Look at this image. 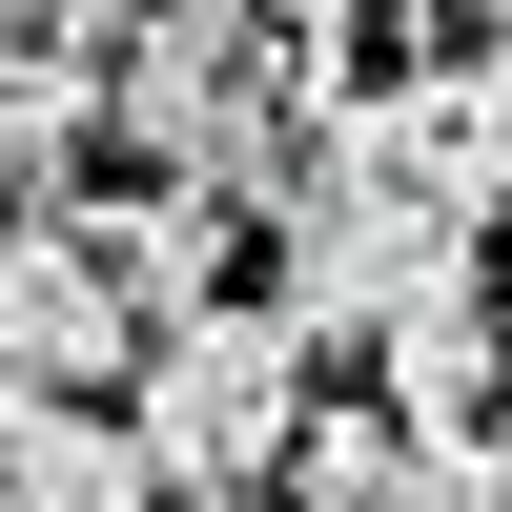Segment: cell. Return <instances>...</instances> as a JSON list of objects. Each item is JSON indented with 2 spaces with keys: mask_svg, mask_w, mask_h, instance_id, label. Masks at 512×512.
<instances>
[{
  "mask_svg": "<svg viewBox=\"0 0 512 512\" xmlns=\"http://www.w3.org/2000/svg\"><path fill=\"white\" fill-rule=\"evenodd\" d=\"M267 512H451V451H410L390 410H308V451H287Z\"/></svg>",
  "mask_w": 512,
  "mask_h": 512,
  "instance_id": "obj_9",
  "label": "cell"
},
{
  "mask_svg": "<svg viewBox=\"0 0 512 512\" xmlns=\"http://www.w3.org/2000/svg\"><path fill=\"white\" fill-rule=\"evenodd\" d=\"M369 410H390L410 451H492L512 431V308H431L369 349Z\"/></svg>",
  "mask_w": 512,
  "mask_h": 512,
  "instance_id": "obj_7",
  "label": "cell"
},
{
  "mask_svg": "<svg viewBox=\"0 0 512 512\" xmlns=\"http://www.w3.org/2000/svg\"><path fill=\"white\" fill-rule=\"evenodd\" d=\"M472 246H492V226H451L431 164H410V123L369 103V123H328V144L287 164V205H267V308L308 328V369H328V349H390V328H431V308H492Z\"/></svg>",
  "mask_w": 512,
  "mask_h": 512,
  "instance_id": "obj_1",
  "label": "cell"
},
{
  "mask_svg": "<svg viewBox=\"0 0 512 512\" xmlns=\"http://www.w3.org/2000/svg\"><path fill=\"white\" fill-rule=\"evenodd\" d=\"M123 123V21H0V226H82V144Z\"/></svg>",
  "mask_w": 512,
  "mask_h": 512,
  "instance_id": "obj_5",
  "label": "cell"
},
{
  "mask_svg": "<svg viewBox=\"0 0 512 512\" xmlns=\"http://www.w3.org/2000/svg\"><path fill=\"white\" fill-rule=\"evenodd\" d=\"M308 410H328V390H308V328H287V308H205V328H164V349H144L123 431H144L164 512H246V492H287Z\"/></svg>",
  "mask_w": 512,
  "mask_h": 512,
  "instance_id": "obj_3",
  "label": "cell"
},
{
  "mask_svg": "<svg viewBox=\"0 0 512 512\" xmlns=\"http://www.w3.org/2000/svg\"><path fill=\"white\" fill-rule=\"evenodd\" d=\"M82 246H103V287L144 308V349L205 328V308H246V205H205V185H103Z\"/></svg>",
  "mask_w": 512,
  "mask_h": 512,
  "instance_id": "obj_6",
  "label": "cell"
},
{
  "mask_svg": "<svg viewBox=\"0 0 512 512\" xmlns=\"http://www.w3.org/2000/svg\"><path fill=\"white\" fill-rule=\"evenodd\" d=\"M451 512H512V431H492V451H451Z\"/></svg>",
  "mask_w": 512,
  "mask_h": 512,
  "instance_id": "obj_11",
  "label": "cell"
},
{
  "mask_svg": "<svg viewBox=\"0 0 512 512\" xmlns=\"http://www.w3.org/2000/svg\"><path fill=\"white\" fill-rule=\"evenodd\" d=\"M451 103H472V144H492V205H512V21H472V62H451Z\"/></svg>",
  "mask_w": 512,
  "mask_h": 512,
  "instance_id": "obj_10",
  "label": "cell"
},
{
  "mask_svg": "<svg viewBox=\"0 0 512 512\" xmlns=\"http://www.w3.org/2000/svg\"><path fill=\"white\" fill-rule=\"evenodd\" d=\"M246 512H267V492H246Z\"/></svg>",
  "mask_w": 512,
  "mask_h": 512,
  "instance_id": "obj_12",
  "label": "cell"
},
{
  "mask_svg": "<svg viewBox=\"0 0 512 512\" xmlns=\"http://www.w3.org/2000/svg\"><path fill=\"white\" fill-rule=\"evenodd\" d=\"M144 185H205V205H246L267 226L287 205V164L328 144L308 123V82H287V21H246V0H185V21H123V123H103Z\"/></svg>",
  "mask_w": 512,
  "mask_h": 512,
  "instance_id": "obj_2",
  "label": "cell"
},
{
  "mask_svg": "<svg viewBox=\"0 0 512 512\" xmlns=\"http://www.w3.org/2000/svg\"><path fill=\"white\" fill-rule=\"evenodd\" d=\"M144 390V308L103 287L82 226H0V410H123Z\"/></svg>",
  "mask_w": 512,
  "mask_h": 512,
  "instance_id": "obj_4",
  "label": "cell"
},
{
  "mask_svg": "<svg viewBox=\"0 0 512 512\" xmlns=\"http://www.w3.org/2000/svg\"><path fill=\"white\" fill-rule=\"evenodd\" d=\"M0 512H164L123 410H0Z\"/></svg>",
  "mask_w": 512,
  "mask_h": 512,
  "instance_id": "obj_8",
  "label": "cell"
}]
</instances>
